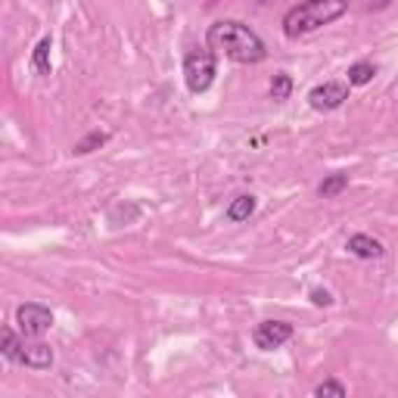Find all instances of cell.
<instances>
[{
	"instance_id": "cell-2",
	"label": "cell",
	"mask_w": 398,
	"mask_h": 398,
	"mask_svg": "<svg viewBox=\"0 0 398 398\" xmlns=\"http://www.w3.org/2000/svg\"><path fill=\"white\" fill-rule=\"evenodd\" d=\"M346 0H302L283 16V34L286 38H305V34L324 29L346 16Z\"/></svg>"
},
{
	"instance_id": "cell-14",
	"label": "cell",
	"mask_w": 398,
	"mask_h": 398,
	"mask_svg": "<svg viewBox=\"0 0 398 398\" xmlns=\"http://www.w3.org/2000/svg\"><path fill=\"white\" fill-rule=\"evenodd\" d=\"M109 141V134H106V131H90V134L85 137V141H78V143H75V156H87V152H94V150H100V146L103 143H106Z\"/></svg>"
},
{
	"instance_id": "cell-15",
	"label": "cell",
	"mask_w": 398,
	"mask_h": 398,
	"mask_svg": "<svg viewBox=\"0 0 398 398\" xmlns=\"http://www.w3.org/2000/svg\"><path fill=\"white\" fill-rule=\"evenodd\" d=\"M19 355H22V339H19L10 327H3V358L19 364Z\"/></svg>"
},
{
	"instance_id": "cell-9",
	"label": "cell",
	"mask_w": 398,
	"mask_h": 398,
	"mask_svg": "<svg viewBox=\"0 0 398 398\" xmlns=\"http://www.w3.org/2000/svg\"><path fill=\"white\" fill-rule=\"evenodd\" d=\"M346 249L355 258H383V253H386L383 243L374 240V236H367V234H352L348 236V243H346Z\"/></svg>"
},
{
	"instance_id": "cell-1",
	"label": "cell",
	"mask_w": 398,
	"mask_h": 398,
	"mask_svg": "<svg viewBox=\"0 0 398 398\" xmlns=\"http://www.w3.org/2000/svg\"><path fill=\"white\" fill-rule=\"evenodd\" d=\"M206 44L215 53H225L227 59L240 62V66H255L268 57L264 50V41L249 29V25L236 22V19H218V22L208 25L206 31Z\"/></svg>"
},
{
	"instance_id": "cell-16",
	"label": "cell",
	"mask_w": 398,
	"mask_h": 398,
	"mask_svg": "<svg viewBox=\"0 0 398 398\" xmlns=\"http://www.w3.org/2000/svg\"><path fill=\"white\" fill-rule=\"evenodd\" d=\"M314 398H346V386L339 380H324L320 386H314Z\"/></svg>"
},
{
	"instance_id": "cell-11",
	"label": "cell",
	"mask_w": 398,
	"mask_h": 398,
	"mask_svg": "<svg viewBox=\"0 0 398 398\" xmlns=\"http://www.w3.org/2000/svg\"><path fill=\"white\" fill-rule=\"evenodd\" d=\"M348 85L352 87H364L374 81V75H376V66L374 62H355V66H348Z\"/></svg>"
},
{
	"instance_id": "cell-12",
	"label": "cell",
	"mask_w": 398,
	"mask_h": 398,
	"mask_svg": "<svg viewBox=\"0 0 398 398\" xmlns=\"http://www.w3.org/2000/svg\"><path fill=\"white\" fill-rule=\"evenodd\" d=\"M346 187H348V174H330V178L320 180L318 197H320V199H333V197H339Z\"/></svg>"
},
{
	"instance_id": "cell-10",
	"label": "cell",
	"mask_w": 398,
	"mask_h": 398,
	"mask_svg": "<svg viewBox=\"0 0 398 398\" xmlns=\"http://www.w3.org/2000/svg\"><path fill=\"white\" fill-rule=\"evenodd\" d=\"M50 50H53V41L50 38H41L38 47H34V53H31V66H34V72H38L41 78H47V75H50Z\"/></svg>"
},
{
	"instance_id": "cell-4",
	"label": "cell",
	"mask_w": 398,
	"mask_h": 398,
	"mask_svg": "<svg viewBox=\"0 0 398 398\" xmlns=\"http://www.w3.org/2000/svg\"><path fill=\"white\" fill-rule=\"evenodd\" d=\"M16 324H19V330H22V336L38 339L53 327V311L41 302H25L16 308Z\"/></svg>"
},
{
	"instance_id": "cell-17",
	"label": "cell",
	"mask_w": 398,
	"mask_h": 398,
	"mask_svg": "<svg viewBox=\"0 0 398 398\" xmlns=\"http://www.w3.org/2000/svg\"><path fill=\"white\" fill-rule=\"evenodd\" d=\"M311 302L318 305V308H330V305L336 302V299H333V292H330V290H320V286H318V290H311Z\"/></svg>"
},
{
	"instance_id": "cell-6",
	"label": "cell",
	"mask_w": 398,
	"mask_h": 398,
	"mask_svg": "<svg viewBox=\"0 0 398 398\" xmlns=\"http://www.w3.org/2000/svg\"><path fill=\"white\" fill-rule=\"evenodd\" d=\"M346 100H348V85H342V81H324V85L311 87L308 94L311 109H318V113H333Z\"/></svg>"
},
{
	"instance_id": "cell-3",
	"label": "cell",
	"mask_w": 398,
	"mask_h": 398,
	"mask_svg": "<svg viewBox=\"0 0 398 398\" xmlns=\"http://www.w3.org/2000/svg\"><path fill=\"white\" fill-rule=\"evenodd\" d=\"M215 75H218V59H215L212 47H193L184 57V81L190 87V94H206L215 85Z\"/></svg>"
},
{
	"instance_id": "cell-5",
	"label": "cell",
	"mask_w": 398,
	"mask_h": 398,
	"mask_svg": "<svg viewBox=\"0 0 398 398\" xmlns=\"http://www.w3.org/2000/svg\"><path fill=\"white\" fill-rule=\"evenodd\" d=\"M290 339H292L290 320H262L253 330V342L262 352H274V348H280L283 342H290Z\"/></svg>"
},
{
	"instance_id": "cell-18",
	"label": "cell",
	"mask_w": 398,
	"mask_h": 398,
	"mask_svg": "<svg viewBox=\"0 0 398 398\" xmlns=\"http://www.w3.org/2000/svg\"><path fill=\"white\" fill-rule=\"evenodd\" d=\"M258 3H274V0H258Z\"/></svg>"
},
{
	"instance_id": "cell-13",
	"label": "cell",
	"mask_w": 398,
	"mask_h": 398,
	"mask_svg": "<svg viewBox=\"0 0 398 398\" xmlns=\"http://www.w3.org/2000/svg\"><path fill=\"white\" fill-rule=\"evenodd\" d=\"M290 94H292V78L286 72H277L274 78H271V100L283 103V100H290Z\"/></svg>"
},
{
	"instance_id": "cell-8",
	"label": "cell",
	"mask_w": 398,
	"mask_h": 398,
	"mask_svg": "<svg viewBox=\"0 0 398 398\" xmlns=\"http://www.w3.org/2000/svg\"><path fill=\"white\" fill-rule=\"evenodd\" d=\"M255 208H258V199L253 197V193H240V197L230 199L225 218L230 221V225H243V221H249L255 215Z\"/></svg>"
},
{
	"instance_id": "cell-7",
	"label": "cell",
	"mask_w": 398,
	"mask_h": 398,
	"mask_svg": "<svg viewBox=\"0 0 398 398\" xmlns=\"http://www.w3.org/2000/svg\"><path fill=\"white\" fill-rule=\"evenodd\" d=\"M19 364H25L31 370H50L53 367V348L47 346V342H22Z\"/></svg>"
}]
</instances>
